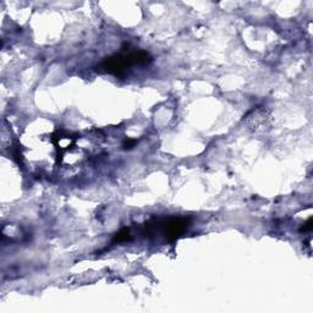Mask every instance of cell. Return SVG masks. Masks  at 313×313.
<instances>
[{
    "label": "cell",
    "mask_w": 313,
    "mask_h": 313,
    "mask_svg": "<svg viewBox=\"0 0 313 313\" xmlns=\"http://www.w3.org/2000/svg\"><path fill=\"white\" fill-rule=\"evenodd\" d=\"M135 144V141H126L124 143V148H131V146H133Z\"/></svg>",
    "instance_id": "cell-4"
},
{
    "label": "cell",
    "mask_w": 313,
    "mask_h": 313,
    "mask_svg": "<svg viewBox=\"0 0 313 313\" xmlns=\"http://www.w3.org/2000/svg\"><path fill=\"white\" fill-rule=\"evenodd\" d=\"M152 229H158L162 234L166 235L168 240H176L184 234L187 228V220L183 218H170V219L159 220L154 225L150 226Z\"/></svg>",
    "instance_id": "cell-2"
},
{
    "label": "cell",
    "mask_w": 313,
    "mask_h": 313,
    "mask_svg": "<svg viewBox=\"0 0 313 313\" xmlns=\"http://www.w3.org/2000/svg\"><path fill=\"white\" fill-rule=\"evenodd\" d=\"M152 61V57L142 50H124L122 53L109 57L100 64V68L109 74L120 75L128 68L135 65H147Z\"/></svg>",
    "instance_id": "cell-1"
},
{
    "label": "cell",
    "mask_w": 313,
    "mask_h": 313,
    "mask_svg": "<svg viewBox=\"0 0 313 313\" xmlns=\"http://www.w3.org/2000/svg\"><path fill=\"white\" fill-rule=\"evenodd\" d=\"M131 236H130V231H128V229H122L120 233L116 234L115 236V241L117 242H124V241H127V240H130Z\"/></svg>",
    "instance_id": "cell-3"
}]
</instances>
